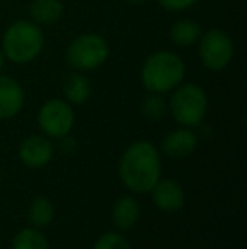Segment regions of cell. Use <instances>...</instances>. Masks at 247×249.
<instances>
[{"mask_svg": "<svg viewBox=\"0 0 247 249\" xmlns=\"http://www.w3.org/2000/svg\"><path fill=\"white\" fill-rule=\"evenodd\" d=\"M119 177L131 192H151L161 178V154L158 148L149 141L132 142L120 156Z\"/></svg>", "mask_w": 247, "mask_h": 249, "instance_id": "cell-1", "label": "cell"}, {"mask_svg": "<svg viewBox=\"0 0 247 249\" xmlns=\"http://www.w3.org/2000/svg\"><path fill=\"white\" fill-rule=\"evenodd\" d=\"M185 61L173 51H156L146 58L141 68V82L151 93H168L183 82Z\"/></svg>", "mask_w": 247, "mask_h": 249, "instance_id": "cell-2", "label": "cell"}, {"mask_svg": "<svg viewBox=\"0 0 247 249\" xmlns=\"http://www.w3.org/2000/svg\"><path fill=\"white\" fill-rule=\"evenodd\" d=\"M44 50V33L39 24L31 20L12 22L2 37L5 58L17 65H26L37 58Z\"/></svg>", "mask_w": 247, "mask_h": 249, "instance_id": "cell-3", "label": "cell"}, {"mask_svg": "<svg viewBox=\"0 0 247 249\" xmlns=\"http://www.w3.org/2000/svg\"><path fill=\"white\" fill-rule=\"evenodd\" d=\"M208 110V97L197 83H180L169 99V112L183 127H197Z\"/></svg>", "mask_w": 247, "mask_h": 249, "instance_id": "cell-4", "label": "cell"}, {"mask_svg": "<svg viewBox=\"0 0 247 249\" xmlns=\"http://www.w3.org/2000/svg\"><path fill=\"white\" fill-rule=\"evenodd\" d=\"M110 56V46L100 34L86 33L75 37L66 50V61L76 71H93Z\"/></svg>", "mask_w": 247, "mask_h": 249, "instance_id": "cell-5", "label": "cell"}, {"mask_svg": "<svg viewBox=\"0 0 247 249\" xmlns=\"http://www.w3.org/2000/svg\"><path fill=\"white\" fill-rule=\"evenodd\" d=\"M198 56L201 65L210 71H222L234 58V43L225 31L212 27L198 39Z\"/></svg>", "mask_w": 247, "mask_h": 249, "instance_id": "cell-6", "label": "cell"}, {"mask_svg": "<svg viewBox=\"0 0 247 249\" xmlns=\"http://www.w3.org/2000/svg\"><path fill=\"white\" fill-rule=\"evenodd\" d=\"M37 124L44 136L61 139L69 134L75 125V110L69 102L63 99H51L39 108Z\"/></svg>", "mask_w": 247, "mask_h": 249, "instance_id": "cell-7", "label": "cell"}, {"mask_svg": "<svg viewBox=\"0 0 247 249\" xmlns=\"http://www.w3.org/2000/svg\"><path fill=\"white\" fill-rule=\"evenodd\" d=\"M54 146L48 136L34 134L26 138L19 146V158L29 168H43L53 160Z\"/></svg>", "mask_w": 247, "mask_h": 249, "instance_id": "cell-8", "label": "cell"}, {"mask_svg": "<svg viewBox=\"0 0 247 249\" xmlns=\"http://www.w3.org/2000/svg\"><path fill=\"white\" fill-rule=\"evenodd\" d=\"M152 202L163 212H178L185 205V192L181 185L171 178H159L158 183L152 187Z\"/></svg>", "mask_w": 247, "mask_h": 249, "instance_id": "cell-9", "label": "cell"}, {"mask_svg": "<svg viewBox=\"0 0 247 249\" xmlns=\"http://www.w3.org/2000/svg\"><path fill=\"white\" fill-rule=\"evenodd\" d=\"M198 144V136L191 127H180L171 131L161 142V151L173 160L190 156Z\"/></svg>", "mask_w": 247, "mask_h": 249, "instance_id": "cell-10", "label": "cell"}, {"mask_svg": "<svg viewBox=\"0 0 247 249\" xmlns=\"http://www.w3.org/2000/svg\"><path fill=\"white\" fill-rule=\"evenodd\" d=\"M24 90L16 78L0 75V119H12L24 107Z\"/></svg>", "mask_w": 247, "mask_h": 249, "instance_id": "cell-11", "label": "cell"}, {"mask_svg": "<svg viewBox=\"0 0 247 249\" xmlns=\"http://www.w3.org/2000/svg\"><path fill=\"white\" fill-rule=\"evenodd\" d=\"M141 217L139 202L132 197H120L112 207V220L119 231H129Z\"/></svg>", "mask_w": 247, "mask_h": 249, "instance_id": "cell-12", "label": "cell"}, {"mask_svg": "<svg viewBox=\"0 0 247 249\" xmlns=\"http://www.w3.org/2000/svg\"><path fill=\"white\" fill-rule=\"evenodd\" d=\"M63 93L66 97V102L73 105H82L90 99L92 87L83 71H71L66 75L63 82Z\"/></svg>", "mask_w": 247, "mask_h": 249, "instance_id": "cell-13", "label": "cell"}, {"mask_svg": "<svg viewBox=\"0 0 247 249\" xmlns=\"http://www.w3.org/2000/svg\"><path fill=\"white\" fill-rule=\"evenodd\" d=\"M29 14L33 17V22L41 24V26H51L63 17L65 5L61 0H33Z\"/></svg>", "mask_w": 247, "mask_h": 249, "instance_id": "cell-14", "label": "cell"}, {"mask_svg": "<svg viewBox=\"0 0 247 249\" xmlns=\"http://www.w3.org/2000/svg\"><path fill=\"white\" fill-rule=\"evenodd\" d=\"M201 36V27L198 22L191 19H181L176 20L169 29V37H171L173 44L180 48H190L198 43Z\"/></svg>", "mask_w": 247, "mask_h": 249, "instance_id": "cell-15", "label": "cell"}, {"mask_svg": "<svg viewBox=\"0 0 247 249\" xmlns=\"http://www.w3.org/2000/svg\"><path fill=\"white\" fill-rule=\"evenodd\" d=\"M54 205L48 197H36L31 203L29 210H27V220L33 224L36 229L46 227L53 222L54 219Z\"/></svg>", "mask_w": 247, "mask_h": 249, "instance_id": "cell-16", "label": "cell"}, {"mask_svg": "<svg viewBox=\"0 0 247 249\" xmlns=\"http://www.w3.org/2000/svg\"><path fill=\"white\" fill-rule=\"evenodd\" d=\"M12 249H49V243L44 234L36 227H27L16 234Z\"/></svg>", "mask_w": 247, "mask_h": 249, "instance_id": "cell-17", "label": "cell"}, {"mask_svg": "<svg viewBox=\"0 0 247 249\" xmlns=\"http://www.w3.org/2000/svg\"><path fill=\"white\" fill-rule=\"evenodd\" d=\"M166 108H168V104L163 99L161 93L149 92V95H146L141 104V110H142V114H144V117L152 122L159 121V119L166 114Z\"/></svg>", "mask_w": 247, "mask_h": 249, "instance_id": "cell-18", "label": "cell"}, {"mask_svg": "<svg viewBox=\"0 0 247 249\" xmlns=\"http://www.w3.org/2000/svg\"><path fill=\"white\" fill-rule=\"evenodd\" d=\"M93 249H131V244L119 232H107L93 244Z\"/></svg>", "mask_w": 247, "mask_h": 249, "instance_id": "cell-19", "label": "cell"}, {"mask_svg": "<svg viewBox=\"0 0 247 249\" xmlns=\"http://www.w3.org/2000/svg\"><path fill=\"white\" fill-rule=\"evenodd\" d=\"M158 2L163 9L169 10V12H181V10L193 7L198 0H158Z\"/></svg>", "mask_w": 247, "mask_h": 249, "instance_id": "cell-20", "label": "cell"}, {"mask_svg": "<svg viewBox=\"0 0 247 249\" xmlns=\"http://www.w3.org/2000/svg\"><path fill=\"white\" fill-rule=\"evenodd\" d=\"M63 139V146L61 148L66 151V153H71V151H75L76 148V141L73 138H69V134H66L65 138H61Z\"/></svg>", "mask_w": 247, "mask_h": 249, "instance_id": "cell-21", "label": "cell"}, {"mask_svg": "<svg viewBox=\"0 0 247 249\" xmlns=\"http://www.w3.org/2000/svg\"><path fill=\"white\" fill-rule=\"evenodd\" d=\"M3 63H5V54H3L2 48H0V71H2V68H3Z\"/></svg>", "mask_w": 247, "mask_h": 249, "instance_id": "cell-22", "label": "cell"}, {"mask_svg": "<svg viewBox=\"0 0 247 249\" xmlns=\"http://www.w3.org/2000/svg\"><path fill=\"white\" fill-rule=\"evenodd\" d=\"M127 3H131V5H141V3H144L146 0H125Z\"/></svg>", "mask_w": 247, "mask_h": 249, "instance_id": "cell-23", "label": "cell"}]
</instances>
